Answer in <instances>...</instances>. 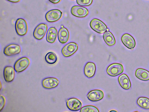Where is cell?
Listing matches in <instances>:
<instances>
[{
  "instance_id": "9c48e42d",
  "label": "cell",
  "mask_w": 149,
  "mask_h": 112,
  "mask_svg": "<svg viewBox=\"0 0 149 112\" xmlns=\"http://www.w3.org/2000/svg\"><path fill=\"white\" fill-rule=\"evenodd\" d=\"M66 106L70 110L76 111L81 108L82 104L81 101L76 98H71L67 100Z\"/></svg>"
},
{
  "instance_id": "3957f363",
  "label": "cell",
  "mask_w": 149,
  "mask_h": 112,
  "mask_svg": "<svg viewBox=\"0 0 149 112\" xmlns=\"http://www.w3.org/2000/svg\"><path fill=\"white\" fill-rule=\"evenodd\" d=\"M30 60L27 57H22L17 60L14 65V69L17 72L23 71L29 66Z\"/></svg>"
},
{
  "instance_id": "83f0119b",
  "label": "cell",
  "mask_w": 149,
  "mask_h": 112,
  "mask_svg": "<svg viewBox=\"0 0 149 112\" xmlns=\"http://www.w3.org/2000/svg\"><path fill=\"white\" fill-rule=\"evenodd\" d=\"M110 111H117L116 110H111V111H110Z\"/></svg>"
},
{
  "instance_id": "f1b7e54d",
  "label": "cell",
  "mask_w": 149,
  "mask_h": 112,
  "mask_svg": "<svg viewBox=\"0 0 149 112\" xmlns=\"http://www.w3.org/2000/svg\"><path fill=\"white\" fill-rule=\"evenodd\" d=\"M109 29L108 28H107V31H109Z\"/></svg>"
},
{
  "instance_id": "30bf717a",
  "label": "cell",
  "mask_w": 149,
  "mask_h": 112,
  "mask_svg": "<svg viewBox=\"0 0 149 112\" xmlns=\"http://www.w3.org/2000/svg\"><path fill=\"white\" fill-rule=\"evenodd\" d=\"M121 40L123 44L129 49H133L136 46L135 39L132 36L129 34H124L121 37Z\"/></svg>"
},
{
  "instance_id": "52a82bcc",
  "label": "cell",
  "mask_w": 149,
  "mask_h": 112,
  "mask_svg": "<svg viewBox=\"0 0 149 112\" xmlns=\"http://www.w3.org/2000/svg\"><path fill=\"white\" fill-rule=\"evenodd\" d=\"M47 25L41 23L38 25L35 28L33 32V36L38 40L42 39L45 36L47 29Z\"/></svg>"
},
{
  "instance_id": "ffe728a7",
  "label": "cell",
  "mask_w": 149,
  "mask_h": 112,
  "mask_svg": "<svg viewBox=\"0 0 149 112\" xmlns=\"http://www.w3.org/2000/svg\"><path fill=\"white\" fill-rule=\"evenodd\" d=\"M103 37L104 42L107 45L111 46L115 43V38L111 32L109 31L106 32L104 33Z\"/></svg>"
},
{
  "instance_id": "277c9868",
  "label": "cell",
  "mask_w": 149,
  "mask_h": 112,
  "mask_svg": "<svg viewBox=\"0 0 149 112\" xmlns=\"http://www.w3.org/2000/svg\"><path fill=\"white\" fill-rule=\"evenodd\" d=\"M15 29L17 33L19 35H25L28 31V26L26 21L22 18L18 19L15 22Z\"/></svg>"
},
{
  "instance_id": "7c38bea8",
  "label": "cell",
  "mask_w": 149,
  "mask_h": 112,
  "mask_svg": "<svg viewBox=\"0 0 149 112\" xmlns=\"http://www.w3.org/2000/svg\"><path fill=\"white\" fill-rule=\"evenodd\" d=\"M90 101L96 102L102 99L104 97L103 92L100 90H94L90 91L87 95Z\"/></svg>"
},
{
  "instance_id": "d4e9b609",
  "label": "cell",
  "mask_w": 149,
  "mask_h": 112,
  "mask_svg": "<svg viewBox=\"0 0 149 112\" xmlns=\"http://www.w3.org/2000/svg\"><path fill=\"white\" fill-rule=\"evenodd\" d=\"M6 103V99L4 97L1 95L0 96V111L3 108Z\"/></svg>"
},
{
  "instance_id": "603a6c76",
  "label": "cell",
  "mask_w": 149,
  "mask_h": 112,
  "mask_svg": "<svg viewBox=\"0 0 149 112\" xmlns=\"http://www.w3.org/2000/svg\"><path fill=\"white\" fill-rule=\"evenodd\" d=\"M81 112H99L98 108L93 105H87L83 107L80 110Z\"/></svg>"
},
{
  "instance_id": "8fae6325",
  "label": "cell",
  "mask_w": 149,
  "mask_h": 112,
  "mask_svg": "<svg viewBox=\"0 0 149 112\" xmlns=\"http://www.w3.org/2000/svg\"><path fill=\"white\" fill-rule=\"evenodd\" d=\"M21 51V47L19 45L12 44L6 46L3 52L7 56H12L19 54Z\"/></svg>"
},
{
  "instance_id": "cb8c5ba5",
  "label": "cell",
  "mask_w": 149,
  "mask_h": 112,
  "mask_svg": "<svg viewBox=\"0 0 149 112\" xmlns=\"http://www.w3.org/2000/svg\"><path fill=\"white\" fill-rule=\"evenodd\" d=\"M93 0H76L77 4L82 6H88L91 4Z\"/></svg>"
},
{
  "instance_id": "4fadbf2b",
  "label": "cell",
  "mask_w": 149,
  "mask_h": 112,
  "mask_svg": "<svg viewBox=\"0 0 149 112\" xmlns=\"http://www.w3.org/2000/svg\"><path fill=\"white\" fill-rule=\"evenodd\" d=\"M59 81L54 77H48L44 79L42 81V85L45 88L52 89L56 87L59 83Z\"/></svg>"
},
{
  "instance_id": "2e32d148",
  "label": "cell",
  "mask_w": 149,
  "mask_h": 112,
  "mask_svg": "<svg viewBox=\"0 0 149 112\" xmlns=\"http://www.w3.org/2000/svg\"><path fill=\"white\" fill-rule=\"evenodd\" d=\"M119 83L120 86L123 89L128 90L130 88L131 83L128 76L123 74L120 75L118 78Z\"/></svg>"
},
{
  "instance_id": "44dd1931",
  "label": "cell",
  "mask_w": 149,
  "mask_h": 112,
  "mask_svg": "<svg viewBox=\"0 0 149 112\" xmlns=\"http://www.w3.org/2000/svg\"><path fill=\"white\" fill-rule=\"evenodd\" d=\"M45 60L48 64H54L57 62L58 57L54 52L50 51L48 52L45 55Z\"/></svg>"
},
{
  "instance_id": "5b68a950",
  "label": "cell",
  "mask_w": 149,
  "mask_h": 112,
  "mask_svg": "<svg viewBox=\"0 0 149 112\" xmlns=\"http://www.w3.org/2000/svg\"><path fill=\"white\" fill-rule=\"evenodd\" d=\"M78 49V45L74 42H70L65 45L62 48L61 52L65 57H69L74 54Z\"/></svg>"
},
{
  "instance_id": "9a60e30c",
  "label": "cell",
  "mask_w": 149,
  "mask_h": 112,
  "mask_svg": "<svg viewBox=\"0 0 149 112\" xmlns=\"http://www.w3.org/2000/svg\"><path fill=\"white\" fill-rule=\"evenodd\" d=\"M96 70V65L94 63L91 62H88L84 66V74L88 78H91L94 76Z\"/></svg>"
},
{
  "instance_id": "8992f818",
  "label": "cell",
  "mask_w": 149,
  "mask_h": 112,
  "mask_svg": "<svg viewBox=\"0 0 149 112\" xmlns=\"http://www.w3.org/2000/svg\"><path fill=\"white\" fill-rule=\"evenodd\" d=\"M62 15V12L57 9H52L48 11L45 14L46 20L49 22H54L59 20Z\"/></svg>"
},
{
  "instance_id": "f546056e",
  "label": "cell",
  "mask_w": 149,
  "mask_h": 112,
  "mask_svg": "<svg viewBox=\"0 0 149 112\" xmlns=\"http://www.w3.org/2000/svg\"></svg>"
},
{
  "instance_id": "ac0fdd59",
  "label": "cell",
  "mask_w": 149,
  "mask_h": 112,
  "mask_svg": "<svg viewBox=\"0 0 149 112\" xmlns=\"http://www.w3.org/2000/svg\"><path fill=\"white\" fill-rule=\"evenodd\" d=\"M57 34V31L55 27H51L48 30L46 36L47 42L53 43L55 41Z\"/></svg>"
},
{
  "instance_id": "4316f807",
  "label": "cell",
  "mask_w": 149,
  "mask_h": 112,
  "mask_svg": "<svg viewBox=\"0 0 149 112\" xmlns=\"http://www.w3.org/2000/svg\"><path fill=\"white\" fill-rule=\"evenodd\" d=\"M13 3H17L20 1V0H7Z\"/></svg>"
},
{
  "instance_id": "ba28073f",
  "label": "cell",
  "mask_w": 149,
  "mask_h": 112,
  "mask_svg": "<svg viewBox=\"0 0 149 112\" xmlns=\"http://www.w3.org/2000/svg\"><path fill=\"white\" fill-rule=\"evenodd\" d=\"M71 13L73 15L79 18H83L86 16L88 13L87 8L81 6H74L71 9Z\"/></svg>"
},
{
  "instance_id": "e0dca14e",
  "label": "cell",
  "mask_w": 149,
  "mask_h": 112,
  "mask_svg": "<svg viewBox=\"0 0 149 112\" xmlns=\"http://www.w3.org/2000/svg\"><path fill=\"white\" fill-rule=\"evenodd\" d=\"M59 41L62 43H66L68 40L69 34L68 30L64 27H61L58 34Z\"/></svg>"
},
{
  "instance_id": "484cf974",
  "label": "cell",
  "mask_w": 149,
  "mask_h": 112,
  "mask_svg": "<svg viewBox=\"0 0 149 112\" xmlns=\"http://www.w3.org/2000/svg\"><path fill=\"white\" fill-rule=\"evenodd\" d=\"M53 4H57L60 2L61 0H49Z\"/></svg>"
},
{
  "instance_id": "6da1fadb",
  "label": "cell",
  "mask_w": 149,
  "mask_h": 112,
  "mask_svg": "<svg viewBox=\"0 0 149 112\" xmlns=\"http://www.w3.org/2000/svg\"><path fill=\"white\" fill-rule=\"evenodd\" d=\"M90 26L93 30L100 34L104 33L107 31L108 28L104 23L96 18L93 19L91 20Z\"/></svg>"
},
{
  "instance_id": "7a4b0ae2",
  "label": "cell",
  "mask_w": 149,
  "mask_h": 112,
  "mask_svg": "<svg viewBox=\"0 0 149 112\" xmlns=\"http://www.w3.org/2000/svg\"><path fill=\"white\" fill-rule=\"evenodd\" d=\"M107 72L109 76L115 77L118 76L124 71L123 65L118 63H113L110 65L107 69Z\"/></svg>"
},
{
  "instance_id": "7402d4cb",
  "label": "cell",
  "mask_w": 149,
  "mask_h": 112,
  "mask_svg": "<svg viewBox=\"0 0 149 112\" xmlns=\"http://www.w3.org/2000/svg\"><path fill=\"white\" fill-rule=\"evenodd\" d=\"M137 103L141 107L145 109H149V99L145 97H140L137 100Z\"/></svg>"
},
{
  "instance_id": "d6986e66",
  "label": "cell",
  "mask_w": 149,
  "mask_h": 112,
  "mask_svg": "<svg viewBox=\"0 0 149 112\" xmlns=\"http://www.w3.org/2000/svg\"><path fill=\"white\" fill-rule=\"evenodd\" d=\"M136 77L139 79L143 81L149 80V71L144 69L139 68L135 72Z\"/></svg>"
},
{
  "instance_id": "5bb4252c",
  "label": "cell",
  "mask_w": 149,
  "mask_h": 112,
  "mask_svg": "<svg viewBox=\"0 0 149 112\" xmlns=\"http://www.w3.org/2000/svg\"><path fill=\"white\" fill-rule=\"evenodd\" d=\"M15 70L12 66H6L3 70V76L5 80L8 82L13 81L15 77Z\"/></svg>"
}]
</instances>
